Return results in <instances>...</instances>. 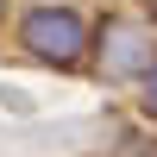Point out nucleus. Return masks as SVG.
Wrapping results in <instances>:
<instances>
[{"label":"nucleus","mask_w":157,"mask_h":157,"mask_svg":"<svg viewBox=\"0 0 157 157\" xmlns=\"http://www.w3.org/2000/svg\"><path fill=\"white\" fill-rule=\"evenodd\" d=\"M13 44H19V57H32L38 69L88 75L94 13H82L75 0H32V6H19V13H13Z\"/></svg>","instance_id":"1"},{"label":"nucleus","mask_w":157,"mask_h":157,"mask_svg":"<svg viewBox=\"0 0 157 157\" xmlns=\"http://www.w3.org/2000/svg\"><path fill=\"white\" fill-rule=\"evenodd\" d=\"M157 69V25L132 6L94 13V44H88V75L107 88H138V75Z\"/></svg>","instance_id":"2"},{"label":"nucleus","mask_w":157,"mask_h":157,"mask_svg":"<svg viewBox=\"0 0 157 157\" xmlns=\"http://www.w3.org/2000/svg\"><path fill=\"white\" fill-rule=\"evenodd\" d=\"M132 101H138V113H145V120L157 126V69H145V75H138V88H132Z\"/></svg>","instance_id":"3"},{"label":"nucleus","mask_w":157,"mask_h":157,"mask_svg":"<svg viewBox=\"0 0 157 157\" xmlns=\"http://www.w3.org/2000/svg\"><path fill=\"white\" fill-rule=\"evenodd\" d=\"M6 19H13V0H0V25H6Z\"/></svg>","instance_id":"4"},{"label":"nucleus","mask_w":157,"mask_h":157,"mask_svg":"<svg viewBox=\"0 0 157 157\" xmlns=\"http://www.w3.org/2000/svg\"><path fill=\"white\" fill-rule=\"evenodd\" d=\"M145 19H151V25H157V0H145Z\"/></svg>","instance_id":"5"}]
</instances>
